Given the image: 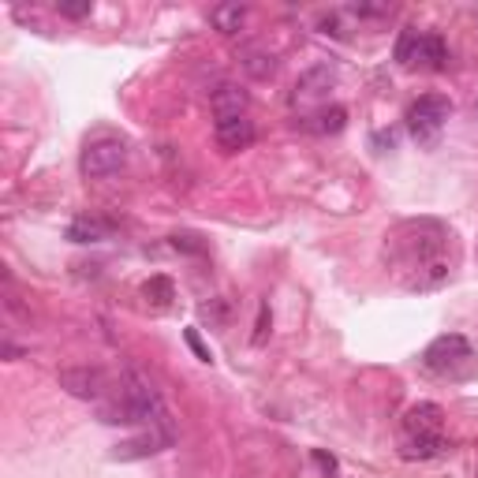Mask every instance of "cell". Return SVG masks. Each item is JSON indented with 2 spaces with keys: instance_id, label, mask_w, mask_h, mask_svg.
Instances as JSON below:
<instances>
[{
  "instance_id": "6da1fadb",
  "label": "cell",
  "mask_w": 478,
  "mask_h": 478,
  "mask_svg": "<svg viewBox=\"0 0 478 478\" xmlns=\"http://www.w3.org/2000/svg\"><path fill=\"white\" fill-rule=\"evenodd\" d=\"M385 239H389L385 244L389 269L408 292H433L452 276L456 244L449 224L433 217H415L396 224Z\"/></svg>"
},
{
  "instance_id": "7a4b0ae2",
  "label": "cell",
  "mask_w": 478,
  "mask_h": 478,
  "mask_svg": "<svg viewBox=\"0 0 478 478\" xmlns=\"http://www.w3.org/2000/svg\"><path fill=\"white\" fill-rule=\"evenodd\" d=\"M449 449L445 437V411L422 400L415 408H408L404 415V437H400V456L404 460H433Z\"/></svg>"
},
{
  "instance_id": "3957f363",
  "label": "cell",
  "mask_w": 478,
  "mask_h": 478,
  "mask_svg": "<svg viewBox=\"0 0 478 478\" xmlns=\"http://www.w3.org/2000/svg\"><path fill=\"white\" fill-rule=\"evenodd\" d=\"M124 400L131 404L135 419L153 430V433H161L169 437V442H176V422H172V411L169 404L161 400V392H157V385L150 381V374L142 367H124Z\"/></svg>"
},
{
  "instance_id": "277c9868",
  "label": "cell",
  "mask_w": 478,
  "mask_h": 478,
  "mask_svg": "<svg viewBox=\"0 0 478 478\" xmlns=\"http://www.w3.org/2000/svg\"><path fill=\"white\" fill-rule=\"evenodd\" d=\"M422 363H426V370L437 374V378L460 381V378L474 374L478 355H474V348H471L467 337H460V333H442L437 340H430V348L422 351Z\"/></svg>"
},
{
  "instance_id": "5b68a950",
  "label": "cell",
  "mask_w": 478,
  "mask_h": 478,
  "mask_svg": "<svg viewBox=\"0 0 478 478\" xmlns=\"http://www.w3.org/2000/svg\"><path fill=\"white\" fill-rule=\"evenodd\" d=\"M449 116H452V101L445 94H422L411 109H408V131L419 146L433 150L437 139H442L445 124H449Z\"/></svg>"
},
{
  "instance_id": "8992f818",
  "label": "cell",
  "mask_w": 478,
  "mask_h": 478,
  "mask_svg": "<svg viewBox=\"0 0 478 478\" xmlns=\"http://www.w3.org/2000/svg\"><path fill=\"white\" fill-rule=\"evenodd\" d=\"M78 169H83L87 180H109L116 172L128 169V142L116 135H98L83 146V157H78Z\"/></svg>"
},
{
  "instance_id": "52a82bcc",
  "label": "cell",
  "mask_w": 478,
  "mask_h": 478,
  "mask_svg": "<svg viewBox=\"0 0 478 478\" xmlns=\"http://www.w3.org/2000/svg\"><path fill=\"white\" fill-rule=\"evenodd\" d=\"M60 389H68L71 396H78V400L101 404L109 381H105V374L98 367H68V370H60Z\"/></svg>"
},
{
  "instance_id": "ba28073f",
  "label": "cell",
  "mask_w": 478,
  "mask_h": 478,
  "mask_svg": "<svg viewBox=\"0 0 478 478\" xmlns=\"http://www.w3.org/2000/svg\"><path fill=\"white\" fill-rule=\"evenodd\" d=\"M333 87H337V71H333L329 64H314V68H307V71L296 78L292 101H296V105H314V101H322Z\"/></svg>"
},
{
  "instance_id": "9c48e42d",
  "label": "cell",
  "mask_w": 478,
  "mask_h": 478,
  "mask_svg": "<svg viewBox=\"0 0 478 478\" xmlns=\"http://www.w3.org/2000/svg\"><path fill=\"white\" fill-rule=\"evenodd\" d=\"M213 139L221 146V153H239L255 142V120L251 116H232V120H217L213 124Z\"/></svg>"
},
{
  "instance_id": "30bf717a",
  "label": "cell",
  "mask_w": 478,
  "mask_h": 478,
  "mask_svg": "<svg viewBox=\"0 0 478 478\" xmlns=\"http://www.w3.org/2000/svg\"><path fill=\"white\" fill-rule=\"evenodd\" d=\"M247 105H251L247 90H244V87H235V83H221V87H213V90H210V109H213V116H217V120L247 116Z\"/></svg>"
},
{
  "instance_id": "8fae6325",
  "label": "cell",
  "mask_w": 478,
  "mask_h": 478,
  "mask_svg": "<svg viewBox=\"0 0 478 478\" xmlns=\"http://www.w3.org/2000/svg\"><path fill=\"white\" fill-rule=\"evenodd\" d=\"M411 64L426 68V71H445L449 64V46L442 34H419V46H415V57Z\"/></svg>"
},
{
  "instance_id": "7c38bea8",
  "label": "cell",
  "mask_w": 478,
  "mask_h": 478,
  "mask_svg": "<svg viewBox=\"0 0 478 478\" xmlns=\"http://www.w3.org/2000/svg\"><path fill=\"white\" fill-rule=\"evenodd\" d=\"M112 235V221H105V217H75L71 224H68V239L71 244H101V239H109Z\"/></svg>"
},
{
  "instance_id": "4fadbf2b",
  "label": "cell",
  "mask_w": 478,
  "mask_h": 478,
  "mask_svg": "<svg viewBox=\"0 0 478 478\" xmlns=\"http://www.w3.org/2000/svg\"><path fill=\"white\" fill-rule=\"evenodd\" d=\"M165 445H172L169 437H161V433L146 430V437H139V442H124V445H116V460H142V456L161 452Z\"/></svg>"
},
{
  "instance_id": "5bb4252c",
  "label": "cell",
  "mask_w": 478,
  "mask_h": 478,
  "mask_svg": "<svg viewBox=\"0 0 478 478\" xmlns=\"http://www.w3.org/2000/svg\"><path fill=\"white\" fill-rule=\"evenodd\" d=\"M210 23L221 34H239L247 23V8L244 5H217V8H210Z\"/></svg>"
},
{
  "instance_id": "9a60e30c",
  "label": "cell",
  "mask_w": 478,
  "mask_h": 478,
  "mask_svg": "<svg viewBox=\"0 0 478 478\" xmlns=\"http://www.w3.org/2000/svg\"><path fill=\"white\" fill-rule=\"evenodd\" d=\"M344 124H348V112L340 105H329V109H317L307 128L317 135H337V131H344Z\"/></svg>"
},
{
  "instance_id": "2e32d148",
  "label": "cell",
  "mask_w": 478,
  "mask_h": 478,
  "mask_svg": "<svg viewBox=\"0 0 478 478\" xmlns=\"http://www.w3.org/2000/svg\"><path fill=\"white\" fill-rule=\"evenodd\" d=\"M142 296L153 303V307H169L172 303V281H169V276H150V281L142 285Z\"/></svg>"
},
{
  "instance_id": "e0dca14e",
  "label": "cell",
  "mask_w": 478,
  "mask_h": 478,
  "mask_svg": "<svg viewBox=\"0 0 478 478\" xmlns=\"http://www.w3.org/2000/svg\"><path fill=\"white\" fill-rule=\"evenodd\" d=\"M244 68H247L255 78H269V75L276 71V60H273L269 53H262V49H247V53H244Z\"/></svg>"
},
{
  "instance_id": "ac0fdd59",
  "label": "cell",
  "mask_w": 478,
  "mask_h": 478,
  "mask_svg": "<svg viewBox=\"0 0 478 478\" xmlns=\"http://www.w3.org/2000/svg\"><path fill=\"white\" fill-rule=\"evenodd\" d=\"M415 46H419V30H415V26H404V30H400V42H396V60H400V64H411Z\"/></svg>"
},
{
  "instance_id": "d6986e66",
  "label": "cell",
  "mask_w": 478,
  "mask_h": 478,
  "mask_svg": "<svg viewBox=\"0 0 478 478\" xmlns=\"http://www.w3.org/2000/svg\"><path fill=\"white\" fill-rule=\"evenodd\" d=\"M57 12L64 19H87L94 12V5H90V0H57Z\"/></svg>"
},
{
  "instance_id": "ffe728a7",
  "label": "cell",
  "mask_w": 478,
  "mask_h": 478,
  "mask_svg": "<svg viewBox=\"0 0 478 478\" xmlns=\"http://www.w3.org/2000/svg\"><path fill=\"white\" fill-rule=\"evenodd\" d=\"M269 326H273V317H269V307L262 303V307H258V326H255V337H251V340H255V348H262V344H265Z\"/></svg>"
},
{
  "instance_id": "44dd1931",
  "label": "cell",
  "mask_w": 478,
  "mask_h": 478,
  "mask_svg": "<svg viewBox=\"0 0 478 478\" xmlns=\"http://www.w3.org/2000/svg\"><path fill=\"white\" fill-rule=\"evenodd\" d=\"M172 247H176V251H187V255H203V251H206L203 244H198V235H191V232L172 235Z\"/></svg>"
},
{
  "instance_id": "7402d4cb",
  "label": "cell",
  "mask_w": 478,
  "mask_h": 478,
  "mask_svg": "<svg viewBox=\"0 0 478 478\" xmlns=\"http://www.w3.org/2000/svg\"><path fill=\"white\" fill-rule=\"evenodd\" d=\"M187 344L194 348V355H198V358H203V363H210V358H213V355H210V351L203 348V340H198V333H194V329H187Z\"/></svg>"
},
{
  "instance_id": "603a6c76",
  "label": "cell",
  "mask_w": 478,
  "mask_h": 478,
  "mask_svg": "<svg viewBox=\"0 0 478 478\" xmlns=\"http://www.w3.org/2000/svg\"><path fill=\"white\" fill-rule=\"evenodd\" d=\"M351 12H355V16H385L389 8H385V5H355Z\"/></svg>"
},
{
  "instance_id": "cb8c5ba5",
  "label": "cell",
  "mask_w": 478,
  "mask_h": 478,
  "mask_svg": "<svg viewBox=\"0 0 478 478\" xmlns=\"http://www.w3.org/2000/svg\"><path fill=\"white\" fill-rule=\"evenodd\" d=\"M314 463L322 467V471H329V474L337 471V460H333V456H326V452H314Z\"/></svg>"
}]
</instances>
